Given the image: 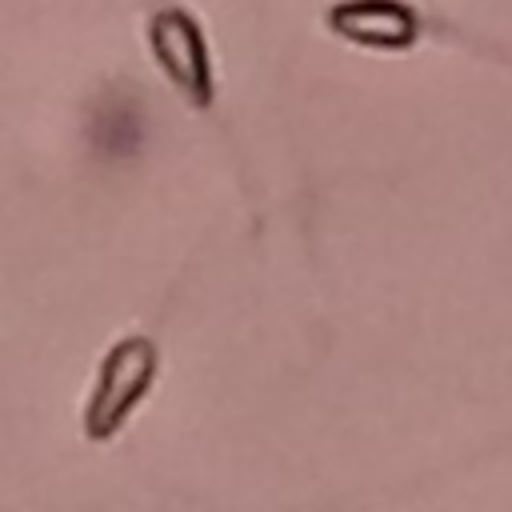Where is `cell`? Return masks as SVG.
<instances>
[{
	"label": "cell",
	"instance_id": "7a4b0ae2",
	"mask_svg": "<svg viewBox=\"0 0 512 512\" xmlns=\"http://www.w3.org/2000/svg\"><path fill=\"white\" fill-rule=\"evenodd\" d=\"M88 140L104 160H132L144 144V112L132 92H108L92 108Z\"/></svg>",
	"mask_w": 512,
	"mask_h": 512
},
{
	"label": "cell",
	"instance_id": "6da1fadb",
	"mask_svg": "<svg viewBox=\"0 0 512 512\" xmlns=\"http://www.w3.org/2000/svg\"><path fill=\"white\" fill-rule=\"evenodd\" d=\"M152 48H156L160 64L168 68V76L188 92V100L208 104V92H212L208 52H204L196 24L184 12H164L152 20Z\"/></svg>",
	"mask_w": 512,
	"mask_h": 512
}]
</instances>
